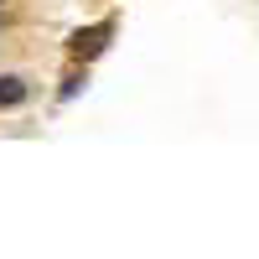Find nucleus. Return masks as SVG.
<instances>
[{"label": "nucleus", "instance_id": "f03ea898", "mask_svg": "<svg viewBox=\"0 0 259 259\" xmlns=\"http://www.w3.org/2000/svg\"><path fill=\"white\" fill-rule=\"evenodd\" d=\"M26 99H31V83L26 78H16V73L0 78V109H16V104H26Z\"/></svg>", "mask_w": 259, "mask_h": 259}, {"label": "nucleus", "instance_id": "f257e3e1", "mask_svg": "<svg viewBox=\"0 0 259 259\" xmlns=\"http://www.w3.org/2000/svg\"><path fill=\"white\" fill-rule=\"evenodd\" d=\"M109 31H114V21H104V26H94V31H78L68 47H73V57H99L104 47H109Z\"/></svg>", "mask_w": 259, "mask_h": 259}]
</instances>
